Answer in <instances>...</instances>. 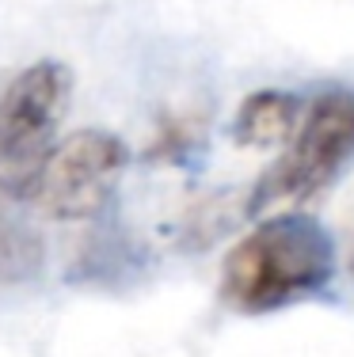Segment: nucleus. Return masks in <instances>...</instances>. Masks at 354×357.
Returning a JSON list of instances; mask_svg holds the SVG:
<instances>
[{
  "label": "nucleus",
  "mask_w": 354,
  "mask_h": 357,
  "mask_svg": "<svg viewBox=\"0 0 354 357\" xmlns=\"http://www.w3.org/2000/svg\"><path fill=\"white\" fill-rule=\"evenodd\" d=\"M73 99V73L61 61L27 65L0 91V194L27 202Z\"/></svg>",
  "instance_id": "7ed1b4c3"
},
{
  "label": "nucleus",
  "mask_w": 354,
  "mask_h": 357,
  "mask_svg": "<svg viewBox=\"0 0 354 357\" xmlns=\"http://www.w3.org/2000/svg\"><path fill=\"white\" fill-rule=\"evenodd\" d=\"M335 274V243L316 217L278 213L236 240L221 262L217 293L244 316H267L320 293Z\"/></svg>",
  "instance_id": "f257e3e1"
},
{
  "label": "nucleus",
  "mask_w": 354,
  "mask_h": 357,
  "mask_svg": "<svg viewBox=\"0 0 354 357\" xmlns=\"http://www.w3.org/2000/svg\"><path fill=\"white\" fill-rule=\"evenodd\" d=\"M354 160V91L327 88L301 114L286 152L259 175L248 194V209L263 213L271 206H301L335 183Z\"/></svg>",
  "instance_id": "f03ea898"
},
{
  "label": "nucleus",
  "mask_w": 354,
  "mask_h": 357,
  "mask_svg": "<svg viewBox=\"0 0 354 357\" xmlns=\"http://www.w3.org/2000/svg\"><path fill=\"white\" fill-rule=\"evenodd\" d=\"M130 152L107 130H77L50 149L35 178V202L42 217L54 220H88L103 213L126 175Z\"/></svg>",
  "instance_id": "20e7f679"
},
{
  "label": "nucleus",
  "mask_w": 354,
  "mask_h": 357,
  "mask_svg": "<svg viewBox=\"0 0 354 357\" xmlns=\"http://www.w3.org/2000/svg\"><path fill=\"white\" fill-rule=\"evenodd\" d=\"M42 240L23 225L20 217H12L0 206V285H20L42 274Z\"/></svg>",
  "instance_id": "423d86ee"
},
{
  "label": "nucleus",
  "mask_w": 354,
  "mask_h": 357,
  "mask_svg": "<svg viewBox=\"0 0 354 357\" xmlns=\"http://www.w3.org/2000/svg\"><path fill=\"white\" fill-rule=\"evenodd\" d=\"M351 278H354V255H351Z\"/></svg>",
  "instance_id": "0eeeda50"
},
{
  "label": "nucleus",
  "mask_w": 354,
  "mask_h": 357,
  "mask_svg": "<svg viewBox=\"0 0 354 357\" xmlns=\"http://www.w3.org/2000/svg\"><path fill=\"white\" fill-rule=\"evenodd\" d=\"M297 122H301L297 99L286 96V91L267 88L240 103L236 122H233V137L244 149H278V144H286L293 137Z\"/></svg>",
  "instance_id": "39448f33"
}]
</instances>
